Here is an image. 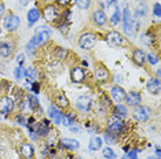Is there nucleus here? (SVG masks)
<instances>
[{"label":"nucleus","mask_w":161,"mask_h":159,"mask_svg":"<svg viewBox=\"0 0 161 159\" xmlns=\"http://www.w3.org/2000/svg\"><path fill=\"white\" fill-rule=\"evenodd\" d=\"M112 113H113V115H114V117L120 118V119H123V118H125V117H127L128 110H127V107H125V106H123L121 103H117L116 106L112 108Z\"/></svg>","instance_id":"obj_25"},{"label":"nucleus","mask_w":161,"mask_h":159,"mask_svg":"<svg viewBox=\"0 0 161 159\" xmlns=\"http://www.w3.org/2000/svg\"><path fill=\"white\" fill-rule=\"evenodd\" d=\"M18 151H19V155L24 159H33L35 156V148L31 143H22L18 147Z\"/></svg>","instance_id":"obj_15"},{"label":"nucleus","mask_w":161,"mask_h":159,"mask_svg":"<svg viewBox=\"0 0 161 159\" xmlns=\"http://www.w3.org/2000/svg\"><path fill=\"white\" fill-rule=\"evenodd\" d=\"M105 40H106V43L112 47H121V45L125 44V38H124V36L121 33H119L117 30L108 32L106 36H105Z\"/></svg>","instance_id":"obj_6"},{"label":"nucleus","mask_w":161,"mask_h":159,"mask_svg":"<svg viewBox=\"0 0 161 159\" xmlns=\"http://www.w3.org/2000/svg\"><path fill=\"white\" fill-rule=\"evenodd\" d=\"M97 41H98V38L94 33H91V32H83V33L79 36L77 43L81 49H92L95 44H97Z\"/></svg>","instance_id":"obj_2"},{"label":"nucleus","mask_w":161,"mask_h":159,"mask_svg":"<svg viewBox=\"0 0 161 159\" xmlns=\"http://www.w3.org/2000/svg\"><path fill=\"white\" fill-rule=\"evenodd\" d=\"M48 117L51 118V121L54 122V124H57V125H61V122H62V117H64V113H61L59 110L55 107V106H51L48 107Z\"/></svg>","instance_id":"obj_20"},{"label":"nucleus","mask_w":161,"mask_h":159,"mask_svg":"<svg viewBox=\"0 0 161 159\" xmlns=\"http://www.w3.org/2000/svg\"><path fill=\"white\" fill-rule=\"evenodd\" d=\"M121 21V11H120L119 6L117 4H113L112 6V14L109 17V22H110L112 26H117Z\"/></svg>","instance_id":"obj_21"},{"label":"nucleus","mask_w":161,"mask_h":159,"mask_svg":"<svg viewBox=\"0 0 161 159\" xmlns=\"http://www.w3.org/2000/svg\"><path fill=\"white\" fill-rule=\"evenodd\" d=\"M106 126H108L106 133H109V135H112L113 137L119 139V135L121 133L123 128H124V122H123V119L112 115L110 118H108V124H106Z\"/></svg>","instance_id":"obj_1"},{"label":"nucleus","mask_w":161,"mask_h":159,"mask_svg":"<svg viewBox=\"0 0 161 159\" xmlns=\"http://www.w3.org/2000/svg\"><path fill=\"white\" fill-rule=\"evenodd\" d=\"M146 14H147V7H146L145 3H141V4L136 7V10H135V18H136V19H141V18L145 17Z\"/></svg>","instance_id":"obj_32"},{"label":"nucleus","mask_w":161,"mask_h":159,"mask_svg":"<svg viewBox=\"0 0 161 159\" xmlns=\"http://www.w3.org/2000/svg\"><path fill=\"white\" fill-rule=\"evenodd\" d=\"M26 102H28V107L33 111H37L40 108V103H39V99L36 97L35 95H28L26 97Z\"/></svg>","instance_id":"obj_28"},{"label":"nucleus","mask_w":161,"mask_h":159,"mask_svg":"<svg viewBox=\"0 0 161 159\" xmlns=\"http://www.w3.org/2000/svg\"><path fill=\"white\" fill-rule=\"evenodd\" d=\"M91 107H92V100L88 96H80L77 100H76V108L80 111V113H90Z\"/></svg>","instance_id":"obj_12"},{"label":"nucleus","mask_w":161,"mask_h":159,"mask_svg":"<svg viewBox=\"0 0 161 159\" xmlns=\"http://www.w3.org/2000/svg\"><path fill=\"white\" fill-rule=\"evenodd\" d=\"M125 102L130 107H136L142 103V95L138 91H131L125 95Z\"/></svg>","instance_id":"obj_16"},{"label":"nucleus","mask_w":161,"mask_h":159,"mask_svg":"<svg viewBox=\"0 0 161 159\" xmlns=\"http://www.w3.org/2000/svg\"><path fill=\"white\" fill-rule=\"evenodd\" d=\"M123 159H128V158L127 156H123Z\"/></svg>","instance_id":"obj_50"},{"label":"nucleus","mask_w":161,"mask_h":159,"mask_svg":"<svg viewBox=\"0 0 161 159\" xmlns=\"http://www.w3.org/2000/svg\"><path fill=\"white\" fill-rule=\"evenodd\" d=\"M146 89H147L149 93L152 95H158L161 91V84H160V80L158 78H150L146 84Z\"/></svg>","instance_id":"obj_19"},{"label":"nucleus","mask_w":161,"mask_h":159,"mask_svg":"<svg viewBox=\"0 0 161 159\" xmlns=\"http://www.w3.org/2000/svg\"><path fill=\"white\" fill-rule=\"evenodd\" d=\"M14 77H15V80H22V77H24V67L22 66H18L15 70H14Z\"/></svg>","instance_id":"obj_36"},{"label":"nucleus","mask_w":161,"mask_h":159,"mask_svg":"<svg viewBox=\"0 0 161 159\" xmlns=\"http://www.w3.org/2000/svg\"><path fill=\"white\" fill-rule=\"evenodd\" d=\"M75 3L80 10H88L91 7V0H75Z\"/></svg>","instance_id":"obj_33"},{"label":"nucleus","mask_w":161,"mask_h":159,"mask_svg":"<svg viewBox=\"0 0 161 159\" xmlns=\"http://www.w3.org/2000/svg\"><path fill=\"white\" fill-rule=\"evenodd\" d=\"M21 25V19L17 14H13V13H8L7 15H4V19H3V26H4L6 30L8 32H14L19 28Z\"/></svg>","instance_id":"obj_5"},{"label":"nucleus","mask_w":161,"mask_h":159,"mask_svg":"<svg viewBox=\"0 0 161 159\" xmlns=\"http://www.w3.org/2000/svg\"><path fill=\"white\" fill-rule=\"evenodd\" d=\"M53 159H72V155L65 154V155H54Z\"/></svg>","instance_id":"obj_42"},{"label":"nucleus","mask_w":161,"mask_h":159,"mask_svg":"<svg viewBox=\"0 0 161 159\" xmlns=\"http://www.w3.org/2000/svg\"><path fill=\"white\" fill-rule=\"evenodd\" d=\"M54 58H55L57 60H62V59H65V58L68 56V49H65V48H62V47H57L55 49H54Z\"/></svg>","instance_id":"obj_31"},{"label":"nucleus","mask_w":161,"mask_h":159,"mask_svg":"<svg viewBox=\"0 0 161 159\" xmlns=\"http://www.w3.org/2000/svg\"><path fill=\"white\" fill-rule=\"evenodd\" d=\"M31 91H33V93H39L40 92V84L39 82H36V81H33L31 84Z\"/></svg>","instance_id":"obj_38"},{"label":"nucleus","mask_w":161,"mask_h":159,"mask_svg":"<svg viewBox=\"0 0 161 159\" xmlns=\"http://www.w3.org/2000/svg\"><path fill=\"white\" fill-rule=\"evenodd\" d=\"M132 60L138 66H143L146 63V54L141 48H135L132 51Z\"/></svg>","instance_id":"obj_22"},{"label":"nucleus","mask_w":161,"mask_h":159,"mask_svg":"<svg viewBox=\"0 0 161 159\" xmlns=\"http://www.w3.org/2000/svg\"><path fill=\"white\" fill-rule=\"evenodd\" d=\"M88 147H90L91 151L101 150V148H102V139H101V137H98V136L91 137V140H90V143H88Z\"/></svg>","instance_id":"obj_29"},{"label":"nucleus","mask_w":161,"mask_h":159,"mask_svg":"<svg viewBox=\"0 0 161 159\" xmlns=\"http://www.w3.org/2000/svg\"><path fill=\"white\" fill-rule=\"evenodd\" d=\"M0 89H2V80H0Z\"/></svg>","instance_id":"obj_49"},{"label":"nucleus","mask_w":161,"mask_h":159,"mask_svg":"<svg viewBox=\"0 0 161 159\" xmlns=\"http://www.w3.org/2000/svg\"><path fill=\"white\" fill-rule=\"evenodd\" d=\"M146 62H149V64H157L158 63V56L156 55V54H149V55H146Z\"/></svg>","instance_id":"obj_35"},{"label":"nucleus","mask_w":161,"mask_h":159,"mask_svg":"<svg viewBox=\"0 0 161 159\" xmlns=\"http://www.w3.org/2000/svg\"><path fill=\"white\" fill-rule=\"evenodd\" d=\"M91 22L97 28H103L108 23V15H106L102 8L94 10L92 14H91Z\"/></svg>","instance_id":"obj_8"},{"label":"nucleus","mask_w":161,"mask_h":159,"mask_svg":"<svg viewBox=\"0 0 161 159\" xmlns=\"http://www.w3.org/2000/svg\"><path fill=\"white\" fill-rule=\"evenodd\" d=\"M152 114H153V110H152L150 107L139 104V106L134 107L132 118H134L136 122H146V121H149V119H150Z\"/></svg>","instance_id":"obj_3"},{"label":"nucleus","mask_w":161,"mask_h":159,"mask_svg":"<svg viewBox=\"0 0 161 159\" xmlns=\"http://www.w3.org/2000/svg\"><path fill=\"white\" fill-rule=\"evenodd\" d=\"M14 106H15V102L11 96L8 95H4L0 97V115H8L13 113L14 110Z\"/></svg>","instance_id":"obj_7"},{"label":"nucleus","mask_w":161,"mask_h":159,"mask_svg":"<svg viewBox=\"0 0 161 159\" xmlns=\"http://www.w3.org/2000/svg\"><path fill=\"white\" fill-rule=\"evenodd\" d=\"M4 11H6L4 4H3V3H0V19H2L3 17H4Z\"/></svg>","instance_id":"obj_44"},{"label":"nucleus","mask_w":161,"mask_h":159,"mask_svg":"<svg viewBox=\"0 0 161 159\" xmlns=\"http://www.w3.org/2000/svg\"><path fill=\"white\" fill-rule=\"evenodd\" d=\"M153 14L158 18L161 15V10H160V3H154V6H153Z\"/></svg>","instance_id":"obj_37"},{"label":"nucleus","mask_w":161,"mask_h":159,"mask_svg":"<svg viewBox=\"0 0 161 159\" xmlns=\"http://www.w3.org/2000/svg\"><path fill=\"white\" fill-rule=\"evenodd\" d=\"M138 2H139V3H143V2H145V0H138Z\"/></svg>","instance_id":"obj_48"},{"label":"nucleus","mask_w":161,"mask_h":159,"mask_svg":"<svg viewBox=\"0 0 161 159\" xmlns=\"http://www.w3.org/2000/svg\"><path fill=\"white\" fill-rule=\"evenodd\" d=\"M50 131H51V122L48 119H43V121H40V122H36L33 133L37 135L39 137H47Z\"/></svg>","instance_id":"obj_10"},{"label":"nucleus","mask_w":161,"mask_h":159,"mask_svg":"<svg viewBox=\"0 0 161 159\" xmlns=\"http://www.w3.org/2000/svg\"><path fill=\"white\" fill-rule=\"evenodd\" d=\"M95 78H97V81H99V82L109 81V80H110V73H109V70L103 66V64L98 63L97 66H95Z\"/></svg>","instance_id":"obj_14"},{"label":"nucleus","mask_w":161,"mask_h":159,"mask_svg":"<svg viewBox=\"0 0 161 159\" xmlns=\"http://www.w3.org/2000/svg\"><path fill=\"white\" fill-rule=\"evenodd\" d=\"M147 159H160V158H157V156H156V158H153V156H149Z\"/></svg>","instance_id":"obj_47"},{"label":"nucleus","mask_w":161,"mask_h":159,"mask_svg":"<svg viewBox=\"0 0 161 159\" xmlns=\"http://www.w3.org/2000/svg\"><path fill=\"white\" fill-rule=\"evenodd\" d=\"M76 159H80V158H76Z\"/></svg>","instance_id":"obj_51"},{"label":"nucleus","mask_w":161,"mask_h":159,"mask_svg":"<svg viewBox=\"0 0 161 159\" xmlns=\"http://www.w3.org/2000/svg\"><path fill=\"white\" fill-rule=\"evenodd\" d=\"M127 158L128 159H138V156H136V151H134V150H131V151H127Z\"/></svg>","instance_id":"obj_40"},{"label":"nucleus","mask_w":161,"mask_h":159,"mask_svg":"<svg viewBox=\"0 0 161 159\" xmlns=\"http://www.w3.org/2000/svg\"><path fill=\"white\" fill-rule=\"evenodd\" d=\"M121 18H123V29L124 33H125L128 37H132L134 36V21H132V14H131V10L125 7L121 13Z\"/></svg>","instance_id":"obj_4"},{"label":"nucleus","mask_w":161,"mask_h":159,"mask_svg":"<svg viewBox=\"0 0 161 159\" xmlns=\"http://www.w3.org/2000/svg\"><path fill=\"white\" fill-rule=\"evenodd\" d=\"M26 2L28 0H21V6H26Z\"/></svg>","instance_id":"obj_46"},{"label":"nucleus","mask_w":161,"mask_h":159,"mask_svg":"<svg viewBox=\"0 0 161 159\" xmlns=\"http://www.w3.org/2000/svg\"><path fill=\"white\" fill-rule=\"evenodd\" d=\"M55 2H57V4H58V6H61V7H66V6H69L70 0H55Z\"/></svg>","instance_id":"obj_41"},{"label":"nucleus","mask_w":161,"mask_h":159,"mask_svg":"<svg viewBox=\"0 0 161 159\" xmlns=\"http://www.w3.org/2000/svg\"><path fill=\"white\" fill-rule=\"evenodd\" d=\"M59 147L64 148V150H79L80 143L77 140H73V139H62L59 141Z\"/></svg>","instance_id":"obj_23"},{"label":"nucleus","mask_w":161,"mask_h":159,"mask_svg":"<svg viewBox=\"0 0 161 159\" xmlns=\"http://www.w3.org/2000/svg\"><path fill=\"white\" fill-rule=\"evenodd\" d=\"M35 36H37L43 43H46L51 38L53 30H51V28H48V26H39V28H36V30H35Z\"/></svg>","instance_id":"obj_17"},{"label":"nucleus","mask_w":161,"mask_h":159,"mask_svg":"<svg viewBox=\"0 0 161 159\" xmlns=\"http://www.w3.org/2000/svg\"><path fill=\"white\" fill-rule=\"evenodd\" d=\"M43 18L47 21L48 23L57 22V19L59 18V11H58L55 4H47L43 10Z\"/></svg>","instance_id":"obj_9"},{"label":"nucleus","mask_w":161,"mask_h":159,"mask_svg":"<svg viewBox=\"0 0 161 159\" xmlns=\"http://www.w3.org/2000/svg\"><path fill=\"white\" fill-rule=\"evenodd\" d=\"M86 77H87V71L86 69L81 67V66H73L72 70H70V78L73 82L76 84H81V82L86 81Z\"/></svg>","instance_id":"obj_11"},{"label":"nucleus","mask_w":161,"mask_h":159,"mask_svg":"<svg viewBox=\"0 0 161 159\" xmlns=\"http://www.w3.org/2000/svg\"><path fill=\"white\" fill-rule=\"evenodd\" d=\"M24 60H25V56L22 55V54H21V55H18V56H17V63L19 64V66H22Z\"/></svg>","instance_id":"obj_43"},{"label":"nucleus","mask_w":161,"mask_h":159,"mask_svg":"<svg viewBox=\"0 0 161 159\" xmlns=\"http://www.w3.org/2000/svg\"><path fill=\"white\" fill-rule=\"evenodd\" d=\"M15 121H17L19 125H25V124H26V118L24 117V114L17 115V117H15Z\"/></svg>","instance_id":"obj_39"},{"label":"nucleus","mask_w":161,"mask_h":159,"mask_svg":"<svg viewBox=\"0 0 161 159\" xmlns=\"http://www.w3.org/2000/svg\"><path fill=\"white\" fill-rule=\"evenodd\" d=\"M55 104L59 108H68L69 107V100H68V97L66 96H64V95H57L55 96Z\"/></svg>","instance_id":"obj_30"},{"label":"nucleus","mask_w":161,"mask_h":159,"mask_svg":"<svg viewBox=\"0 0 161 159\" xmlns=\"http://www.w3.org/2000/svg\"><path fill=\"white\" fill-rule=\"evenodd\" d=\"M110 95L113 97V100L117 103H121L125 100V91L121 88V86H119V85H113L112 86V89H110Z\"/></svg>","instance_id":"obj_18"},{"label":"nucleus","mask_w":161,"mask_h":159,"mask_svg":"<svg viewBox=\"0 0 161 159\" xmlns=\"http://www.w3.org/2000/svg\"><path fill=\"white\" fill-rule=\"evenodd\" d=\"M14 49H15V44L11 40L0 43V56L2 58H10L14 54Z\"/></svg>","instance_id":"obj_13"},{"label":"nucleus","mask_w":161,"mask_h":159,"mask_svg":"<svg viewBox=\"0 0 161 159\" xmlns=\"http://www.w3.org/2000/svg\"><path fill=\"white\" fill-rule=\"evenodd\" d=\"M28 23H29V28L32 26V25H35L36 22L39 21V18H40V11H39V8H31L28 11Z\"/></svg>","instance_id":"obj_26"},{"label":"nucleus","mask_w":161,"mask_h":159,"mask_svg":"<svg viewBox=\"0 0 161 159\" xmlns=\"http://www.w3.org/2000/svg\"><path fill=\"white\" fill-rule=\"evenodd\" d=\"M42 44H44V43H43L42 40L37 37V36H33V37H32V38L28 41V44H26V51H28L29 54H33L35 49H37Z\"/></svg>","instance_id":"obj_24"},{"label":"nucleus","mask_w":161,"mask_h":159,"mask_svg":"<svg viewBox=\"0 0 161 159\" xmlns=\"http://www.w3.org/2000/svg\"><path fill=\"white\" fill-rule=\"evenodd\" d=\"M24 75L26 78L28 84H32L37 78V71H36L35 67H28V69H24Z\"/></svg>","instance_id":"obj_27"},{"label":"nucleus","mask_w":161,"mask_h":159,"mask_svg":"<svg viewBox=\"0 0 161 159\" xmlns=\"http://www.w3.org/2000/svg\"><path fill=\"white\" fill-rule=\"evenodd\" d=\"M69 128H70V131H72V132H79V131H80L77 126H73V125H70Z\"/></svg>","instance_id":"obj_45"},{"label":"nucleus","mask_w":161,"mask_h":159,"mask_svg":"<svg viewBox=\"0 0 161 159\" xmlns=\"http://www.w3.org/2000/svg\"><path fill=\"white\" fill-rule=\"evenodd\" d=\"M102 155H103V158H105V159H114V158H116L114 151H113L110 147L103 148V150H102Z\"/></svg>","instance_id":"obj_34"}]
</instances>
